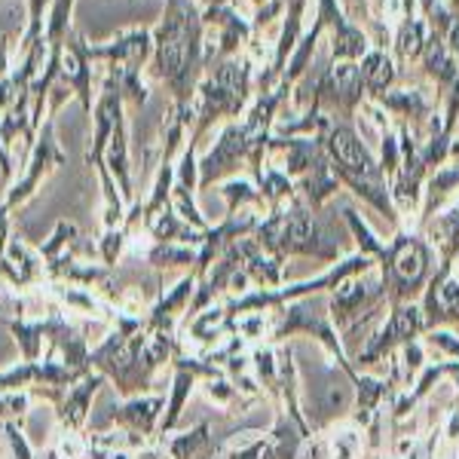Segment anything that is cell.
Returning <instances> with one entry per match:
<instances>
[{
  "mask_svg": "<svg viewBox=\"0 0 459 459\" xmlns=\"http://www.w3.org/2000/svg\"><path fill=\"white\" fill-rule=\"evenodd\" d=\"M389 309H392L389 322L383 325V331H377V334L368 340V346L359 352V359H355L361 368L374 365L377 359L392 352L398 343H413V337H417L420 331H426L423 307H417V303H398V307H389Z\"/></svg>",
  "mask_w": 459,
  "mask_h": 459,
  "instance_id": "obj_1",
  "label": "cell"
},
{
  "mask_svg": "<svg viewBox=\"0 0 459 459\" xmlns=\"http://www.w3.org/2000/svg\"><path fill=\"white\" fill-rule=\"evenodd\" d=\"M386 298V288H383V279H352L346 276L343 282L334 288L331 294V316H334L337 325H350L355 316L365 307Z\"/></svg>",
  "mask_w": 459,
  "mask_h": 459,
  "instance_id": "obj_2",
  "label": "cell"
},
{
  "mask_svg": "<svg viewBox=\"0 0 459 459\" xmlns=\"http://www.w3.org/2000/svg\"><path fill=\"white\" fill-rule=\"evenodd\" d=\"M101 383H105V374H86L77 386L65 392V398L58 402V420L68 432H80V426L86 423L89 404H92Z\"/></svg>",
  "mask_w": 459,
  "mask_h": 459,
  "instance_id": "obj_3",
  "label": "cell"
},
{
  "mask_svg": "<svg viewBox=\"0 0 459 459\" xmlns=\"http://www.w3.org/2000/svg\"><path fill=\"white\" fill-rule=\"evenodd\" d=\"M160 407H162V398H129L120 411L110 413L114 423H120L123 429H129V435L135 438H147L157 426V417H160Z\"/></svg>",
  "mask_w": 459,
  "mask_h": 459,
  "instance_id": "obj_4",
  "label": "cell"
},
{
  "mask_svg": "<svg viewBox=\"0 0 459 459\" xmlns=\"http://www.w3.org/2000/svg\"><path fill=\"white\" fill-rule=\"evenodd\" d=\"M178 371H175V386H172V402H169V413L162 417V435L166 432H172V429L178 426V417H181V411H184V402L190 398V392H194V383H196V374L190 371V368H181V365H175Z\"/></svg>",
  "mask_w": 459,
  "mask_h": 459,
  "instance_id": "obj_5",
  "label": "cell"
},
{
  "mask_svg": "<svg viewBox=\"0 0 459 459\" xmlns=\"http://www.w3.org/2000/svg\"><path fill=\"white\" fill-rule=\"evenodd\" d=\"M151 261L157 266H172V264H196L194 251H178L169 246H160L157 251H151Z\"/></svg>",
  "mask_w": 459,
  "mask_h": 459,
  "instance_id": "obj_6",
  "label": "cell"
},
{
  "mask_svg": "<svg viewBox=\"0 0 459 459\" xmlns=\"http://www.w3.org/2000/svg\"><path fill=\"white\" fill-rule=\"evenodd\" d=\"M4 435H6V441H10V447H13V456H16V459H34L31 447H28V441H25V435L19 432L16 423H4Z\"/></svg>",
  "mask_w": 459,
  "mask_h": 459,
  "instance_id": "obj_7",
  "label": "cell"
},
{
  "mask_svg": "<svg viewBox=\"0 0 459 459\" xmlns=\"http://www.w3.org/2000/svg\"><path fill=\"white\" fill-rule=\"evenodd\" d=\"M123 248V236L120 233H108L105 236V246H101V255H105V264H117V255Z\"/></svg>",
  "mask_w": 459,
  "mask_h": 459,
  "instance_id": "obj_8",
  "label": "cell"
},
{
  "mask_svg": "<svg viewBox=\"0 0 459 459\" xmlns=\"http://www.w3.org/2000/svg\"><path fill=\"white\" fill-rule=\"evenodd\" d=\"M209 395L214 398V402H221V404H227L230 398H233V386L230 383H224V380H218V383H209Z\"/></svg>",
  "mask_w": 459,
  "mask_h": 459,
  "instance_id": "obj_9",
  "label": "cell"
}]
</instances>
